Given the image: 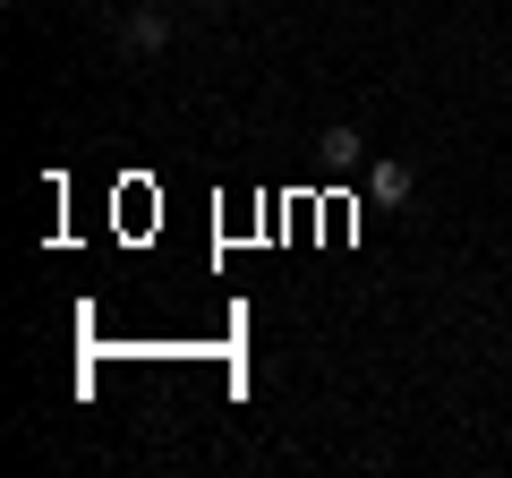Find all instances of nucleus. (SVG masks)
Segmentation results:
<instances>
[{"instance_id":"f257e3e1","label":"nucleus","mask_w":512,"mask_h":478,"mask_svg":"<svg viewBox=\"0 0 512 478\" xmlns=\"http://www.w3.org/2000/svg\"><path fill=\"white\" fill-rule=\"evenodd\" d=\"M111 43L137 52V60H154L171 43V9H128V18H111Z\"/></svg>"},{"instance_id":"f03ea898","label":"nucleus","mask_w":512,"mask_h":478,"mask_svg":"<svg viewBox=\"0 0 512 478\" xmlns=\"http://www.w3.org/2000/svg\"><path fill=\"white\" fill-rule=\"evenodd\" d=\"M367 197H376L384 214H402V205L419 197V171H410L402 154H384V163H367Z\"/></svg>"},{"instance_id":"7ed1b4c3","label":"nucleus","mask_w":512,"mask_h":478,"mask_svg":"<svg viewBox=\"0 0 512 478\" xmlns=\"http://www.w3.org/2000/svg\"><path fill=\"white\" fill-rule=\"evenodd\" d=\"M316 154H325V171L342 180V171H359V163H367V137L350 129V120H333V129H325V146H316Z\"/></svg>"}]
</instances>
